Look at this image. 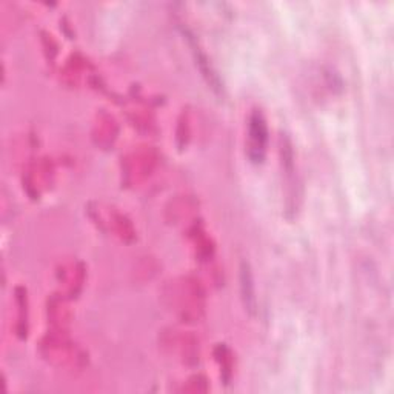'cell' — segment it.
I'll return each mask as SVG.
<instances>
[{"mask_svg":"<svg viewBox=\"0 0 394 394\" xmlns=\"http://www.w3.org/2000/svg\"><path fill=\"white\" fill-rule=\"evenodd\" d=\"M268 126L261 111H253L248 120V157L253 164H262L267 155Z\"/></svg>","mask_w":394,"mask_h":394,"instance_id":"1","label":"cell"},{"mask_svg":"<svg viewBox=\"0 0 394 394\" xmlns=\"http://www.w3.org/2000/svg\"><path fill=\"white\" fill-rule=\"evenodd\" d=\"M183 36L187 37V40L190 42V46H191V50H192V54H195V60H196V63L199 65L200 72H202V74L206 77L208 84L213 85L214 90H221V82H219V80H217L216 72L213 71V68H211V65H210V62H208V59H206V55L204 54V51L200 50V46L197 45L195 36H192L188 29H183Z\"/></svg>","mask_w":394,"mask_h":394,"instance_id":"2","label":"cell"},{"mask_svg":"<svg viewBox=\"0 0 394 394\" xmlns=\"http://www.w3.org/2000/svg\"><path fill=\"white\" fill-rule=\"evenodd\" d=\"M240 287H242V297L245 302V307L248 311H253L256 308V296H254V284H253V275L250 270V265L242 262V268H240Z\"/></svg>","mask_w":394,"mask_h":394,"instance_id":"3","label":"cell"}]
</instances>
